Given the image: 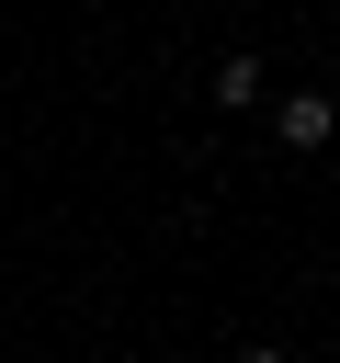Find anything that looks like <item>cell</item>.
<instances>
[{
	"label": "cell",
	"mask_w": 340,
	"mask_h": 363,
	"mask_svg": "<svg viewBox=\"0 0 340 363\" xmlns=\"http://www.w3.org/2000/svg\"><path fill=\"white\" fill-rule=\"evenodd\" d=\"M329 125H340V102H329V91H295V102H283V147H317Z\"/></svg>",
	"instance_id": "obj_1"
},
{
	"label": "cell",
	"mask_w": 340,
	"mask_h": 363,
	"mask_svg": "<svg viewBox=\"0 0 340 363\" xmlns=\"http://www.w3.org/2000/svg\"><path fill=\"white\" fill-rule=\"evenodd\" d=\"M238 363H283V352H238Z\"/></svg>",
	"instance_id": "obj_3"
},
{
	"label": "cell",
	"mask_w": 340,
	"mask_h": 363,
	"mask_svg": "<svg viewBox=\"0 0 340 363\" xmlns=\"http://www.w3.org/2000/svg\"><path fill=\"white\" fill-rule=\"evenodd\" d=\"M215 91H227V113H238V102H261V57H227V68H215Z\"/></svg>",
	"instance_id": "obj_2"
}]
</instances>
